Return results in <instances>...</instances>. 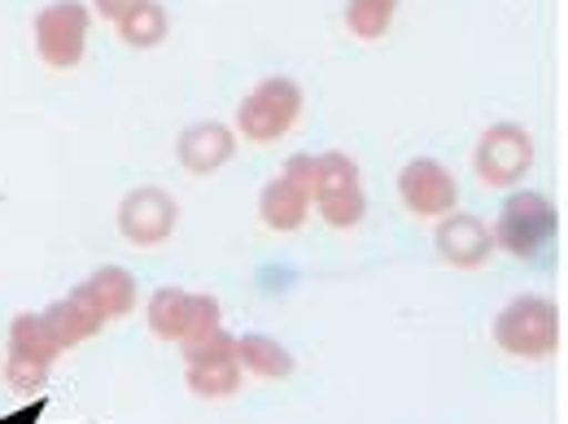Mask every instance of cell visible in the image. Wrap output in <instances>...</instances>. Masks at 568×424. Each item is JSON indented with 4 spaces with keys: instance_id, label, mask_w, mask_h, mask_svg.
<instances>
[{
    "instance_id": "1",
    "label": "cell",
    "mask_w": 568,
    "mask_h": 424,
    "mask_svg": "<svg viewBox=\"0 0 568 424\" xmlns=\"http://www.w3.org/2000/svg\"><path fill=\"white\" fill-rule=\"evenodd\" d=\"M495 346L516 359H551L560 351V306L547 297H516L495 315Z\"/></svg>"
},
{
    "instance_id": "2",
    "label": "cell",
    "mask_w": 568,
    "mask_h": 424,
    "mask_svg": "<svg viewBox=\"0 0 568 424\" xmlns=\"http://www.w3.org/2000/svg\"><path fill=\"white\" fill-rule=\"evenodd\" d=\"M556 232H560V211L542 193L525 189V193H511L503 202L490 236H495L498 250H507L511 259H538L556 241Z\"/></svg>"
},
{
    "instance_id": "3",
    "label": "cell",
    "mask_w": 568,
    "mask_h": 424,
    "mask_svg": "<svg viewBox=\"0 0 568 424\" xmlns=\"http://www.w3.org/2000/svg\"><path fill=\"white\" fill-rule=\"evenodd\" d=\"M149 329L162 342H180L184 351L219 333V302L211 293H189V289H158L149 297Z\"/></svg>"
},
{
    "instance_id": "4",
    "label": "cell",
    "mask_w": 568,
    "mask_h": 424,
    "mask_svg": "<svg viewBox=\"0 0 568 424\" xmlns=\"http://www.w3.org/2000/svg\"><path fill=\"white\" fill-rule=\"evenodd\" d=\"M302 114V88L288 74H272L263 79L236 110V132L250 144H272L297 123Z\"/></svg>"
},
{
    "instance_id": "5",
    "label": "cell",
    "mask_w": 568,
    "mask_h": 424,
    "mask_svg": "<svg viewBox=\"0 0 568 424\" xmlns=\"http://www.w3.org/2000/svg\"><path fill=\"white\" fill-rule=\"evenodd\" d=\"M311 206H320V214L333 228H355L367 214V198H363V180H358L355 158L328 149L315 158V189H311Z\"/></svg>"
},
{
    "instance_id": "6",
    "label": "cell",
    "mask_w": 568,
    "mask_h": 424,
    "mask_svg": "<svg viewBox=\"0 0 568 424\" xmlns=\"http://www.w3.org/2000/svg\"><path fill=\"white\" fill-rule=\"evenodd\" d=\"M88 27H92V13L79 0H53L49 9H40V18H36L40 62L53 71H74L88 49Z\"/></svg>"
},
{
    "instance_id": "7",
    "label": "cell",
    "mask_w": 568,
    "mask_h": 424,
    "mask_svg": "<svg viewBox=\"0 0 568 424\" xmlns=\"http://www.w3.org/2000/svg\"><path fill=\"white\" fill-rule=\"evenodd\" d=\"M311 189H315V158L306 153H293L284 162V171L263 189L258 198V214L272 232H297L306 223L311 211Z\"/></svg>"
},
{
    "instance_id": "8",
    "label": "cell",
    "mask_w": 568,
    "mask_h": 424,
    "mask_svg": "<svg viewBox=\"0 0 568 424\" xmlns=\"http://www.w3.org/2000/svg\"><path fill=\"white\" fill-rule=\"evenodd\" d=\"M58 354H62V346L49 337L40 315H18L9 324V363H4L9 385L13 390H40L49 381V367L58 363Z\"/></svg>"
},
{
    "instance_id": "9",
    "label": "cell",
    "mask_w": 568,
    "mask_h": 424,
    "mask_svg": "<svg viewBox=\"0 0 568 424\" xmlns=\"http://www.w3.org/2000/svg\"><path fill=\"white\" fill-rule=\"evenodd\" d=\"M473 166H477V175H481L486 184H495V189L516 184V180L534 166V141H529V132L516 128V123H495V128H486L481 141H477V153H473Z\"/></svg>"
},
{
    "instance_id": "10",
    "label": "cell",
    "mask_w": 568,
    "mask_h": 424,
    "mask_svg": "<svg viewBox=\"0 0 568 424\" xmlns=\"http://www.w3.org/2000/svg\"><path fill=\"white\" fill-rule=\"evenodd\" d=\"M189 390L202 398H227L241 390V363H236V337L232 333H211L206 342L189 346Z\"/></svg>"
},
{
    "instance_id": "11",
    "label": "cell",
    "mask_w": 568,
    "mask_h": 424,
    "mask_svg": "<svg viewBox=\"0 0 568 424\" xmlns=\"http://www.w3.org/2000/svg\"><path fill=\"white\" fill-rule=\"evenodd\" d=\"M398 198H403L407 211L420 214V219H442V214H450L459 206V184L442 162L416 158L398 175Z\"/></svg>"
},
{
    "instance_id": "12",
    "label": "cell",
    "mask_w": 568,
    "mask_h": 424,
    "mask_svg": "<svg viewBox=\"0 0 568 424\" xmlns=\"http://www.w3.org/2000/svg\"><path fill=\"white\" fill-rule=\"evenodd\" d=\"M175 219H180V211H175V198L171 193H162V189H136L119 206V232L132 245L153 250V245H162L175 232Z\"/></svg>"
},
{
    "instance_id": "13",
    "label": "cell",
    "mask_w": 568,
    "mask_h": 424,
    "mask_svg": "<svg viewBox=\"0 0 568 424\" xmlns=\"http://www.w3.org/2000/svg\"><path fill=\"white\" fill-rule=\"evenodd\" d=\"M437 254L450 267H481L495 254V236L477 214H442L437 219Z\"/></svg>"
},
{
    "instance_id": "14",
    "label": "cell",
    "mask_w": 568,
    "mask_h": 424,
    "mask_svg": "<svg viewBox=\"0 0 568 424\" xmlns=\"http://www.w3.org/2000/svg\"><path fill=\"white\" fill-rule=\"evenodd\" d=\"M71 293L110 324V320H119V315H128L136 306V276L123 272V267H101L83 284H74Z\"/></svg>"
},
{
    "instance_id": "15",
    "label": "cell",
    "mask_w": 568,
    "mask_h": 424,
    "mask_svg": "<svg viewBox=\"0 0 568 424\" xmlns=\"http://www.w3.org/2000/svg\"><path fill=\"white\" fill-rule=\"evenodd\" d=\"M175 149H180L184 171L211 175V171H219V166L236 153V137H232V128H223V123H193V128L180 137Z\"/></svg>"
},
{
    "instance_id": "16",
    "label": "cell",
    "mask_w": 568,
    "mask_h": 424,
    "mask_svg": "<svg viewBox=\"0 0 568 424\" xmlns=\"http://www.w3.org/2000/svg\"><path fill=\"white\" fill-rule=\"evenodd\" d=\"M40 320H44V329H49V337L62 346V351H71L79 342H88V337H97L101 329H105V320L92 311V306H83L79 297H62V302H53L49 311H40Z\"/></svg>"
},
{
    "instance_id": "17",
    "label": "cell",
    "mask_w": 568,
    "mask_h": 424,
    "mask_svg": "<svg viewBox=\"0 0 568 424\" xmlns=\"http://www.w3.org/2000/svg\"><path fill=\"white\" fill-rule=\"evenodd\" d=\"M236 363H241L245 372L263 376V381H281V376L293 372V354L284 351L281 342L263 337V333H245V337L236 342Z\"/></svg>"
},
{
    "instance_id": "18",
    "label": "cell",
    "mask_w": 568,
    "mask_h": 424,
    "mask_svg": "<svg viewBox=\"0 0 568 424\" xmlns=\"http://www.w3.org/2000/svg\"><path fill=\"white\" fill-rule=\"evenodd\" d=\"M114 27H119L123 44H132V49H153V44H162L166 31H171L166 9H162L158 0H141V4H136L128 18H119Z\"/></svg>"
},
{
    "instance_id": "19",
    "label": "cell",
    "mask_w": 568,
    "mask_h": 424,
    "mask_svg": "<svg viewBox=\"0 0 568 424\" xmlns=\"http://www.w3.org/2000/svg\"><path fill=\"white\" fill-rule=\"evenodd\" d=\"M394 13H398V0H351L346 4V27L358 40H381L389 31Z\"/></svg>"
},
{
    "instance_id": "20",
    "label": "cell",
    "mask_w": 568,
    "mask_h": 424,
    "mask_svg": "<svg viewBox=\"0 0 568 424\" xmlns=\"http://www.w3.org/2000/svg\"><path fill=\"white\" fill-rule=\"evenodd\" d=\"M97 4V18H105V22H119V18H128L141 0H92Z\"/></svg>"
},
{
    "instance_id": "21",
    "label": "cell",
    "mask_w": 568,
    "mask_h": 424,
    "mask_svg": "<svg viewBox=\"0 0 568 424\" xmlns=\"http://www.w3.org/2000/svg\"><path fill=\"white\" fill-rule=\"evenodd\" d=\"M40 416H44V398H36L27 412H13V416H4L0 424H40Z\"/></svg>"
}]
</instances>
